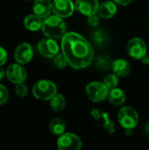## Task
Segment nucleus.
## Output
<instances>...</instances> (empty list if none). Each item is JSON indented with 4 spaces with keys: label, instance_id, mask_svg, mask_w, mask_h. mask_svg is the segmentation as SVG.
<instances>
[{
    "label": "nucleus",
    "instance_id": "1",
    "mask_svg": "<svg viewBox=\"0 0 149 150\" xmlns=\"http://www.w3.org/2000/svg\"><path fill=\"white\" fill-rule=\"evenodd\" d=\"M61 51L68 64L76 69L87 68L94 57L90 43L76 33H67L61 38Z\"/></svg>",
    "mask_w": 149,
    "mask_h": 150
},
{
    "label": "nucleus",
    "instance_id": "2",
    "mask_svg": "<svg viewBox=\"0 0 149 150\" xmlns=\"http://www.w3.org/2000/svg\"><path fill=\"white\" fill-rule=\"evenodd\" d=\"M66 24L62 18L55 14L44 18L41 26V30L45 36L54 40L62 38L66 33Z\"/></svg>",
    "mask_w": 149,
    "mask_h": 150
},
{
    "label": "nucleus",
    "instance_id": "3",
    "mask_svg": "<svg viewBox=\"0 0 149 150\" xmlns=\"http://www.w3.org/2000/svg\"><path fill=\"white\" fill-rule=\"evenodd\" d=\"M56 93V85L49 80H40L32 87V94L39 100H50Z\"/></svg>",
    "mask_w": 149,
    "mask_h": 150
},
{
    "label": "nucleus",
    "instance_id": "4",
    "mask_svg": "<svg viewBox=\"0 0 149 150\" xmlns=\"http://www.w3.org/2000/svg\"><path fill=\"white\" fill-rule=\"evenodd\" d=\"M109 91V88L104 83L100 82H91L85 88L88 98L95 103L102 102L108 98Z\"/></svg>",
    "mask_w": 149,
    "mask_h": 150
},
{
    "label": "nucleus",
    "instance_id": "5",
    "mask_svg": "<svg viewBox=\"0 0 149 150\" xmlns=\"http://www.w3.org/2000/svg\"><path fill=\"white\" fill-rule=\"evenodd\" d=\"M118 120L123 128L126 130H131L138 125L139 116L137 112L133 108L130 106H125L119 110Z\"/></svg>",
    "mask_w": 149,
    "mask_h": 150
},
{
    "label": "nucleus",
    "instance_id": "6",
    "mask_svg": "<svg viewBox=\"0 0 149 150\" xmlns=\"http://www.w3.org/2000/svg\"><path fill=\"white\" fill-rule=\"evenodd\" d=\"M57 147L60 150H80L82 149V141L77 135L66 133L58 138Z\"/></svg>",
    "mask_w": 149,
    "mask_h": 150
},
{
    "label": "nucleus",
    "instance_id": "7",
    "mask_svg": "<svg viewBox=\"0 0 149 150\" xmlns=\"http://www.w3.org/2000/svg\"><path fill=\"white\" fill-rule=\"evenodd\" d=\"M126 50L130 57L135 60H141L147 54V46L143 40L135 37L128 41Z\"/></svg>",
    "mask_w": 149,
    "mask_h": 150
},
{
    "label": "nucleus",
    "instance_id": "8",
    "mask_svg": "<svg viewBox=\"0 0 149 150\" xmlns=\"http://www.w3.org/2000/svg\"><path fill=\"white\" fill-rule=\"evenodd\" d=\"M75 9V4L71 0H54L52 3V11L62 18L70 17Z\"/></svg>",
    "mask_w": 149,
    "mask_h": 150
},
{
    "label": "nucleus",
    "instance_id": "9",
    "mask_svg": "<svg viewBox=\"0 0 149 150\" xmlns=\"http://www.w3.org/2000/svg\"><path fill=\"white\" fill-rule=\"evenodd\" d=\"M5 76L10 82L15 84L24 83L27 76L25 68L19 65V63H15L8 66L5 71Z\"/></svg>",
    "mask_w": 149,
    "mask_h": 150
},
{
    "label": "nucleus",
    "instance_id": "10",
    "mask_svg": "<svg viewBox=\"0 0 149 150\" xmlns=\"http://www.w3.org/2000/svg\"><path fill=\"white\" fill-rule=\"evenodd\" d=\"M38 51L44 57L54 58L59 54V47L54 39H43L38 43Z\"/></svg>",
    "mask_w": 149,
    "mask_h": 150
},
{
    "label": "nucleus",
    "instance_id": "11",
    "mask_svg": "<svg viewBox=\"0 0 149 150\" xmlns=\"http://www.w3.org/2000/svg\"><path fill=\"white\" fill-rule=\"evenodd\" d=\"M33 57V49L29 43H21L18 45L14 52V58L19 64L28 63Z\"/></svg>",
    "mask_w": 149,
    "mask_h": 150
},
{
    "label": "nucleus",
    "instance_id": "12",
    "mask_svg": "<svg viewBox=\"0 0 149 150\" xmlns=\"http://www.w3.org/2000/svg\"><path fill=\"white\" fill-rule=\"evenodd\" d=\"M75 8L79 12L88 17L97 13L99 3L97 0H76Z\"/></svg>",
    "mask_w": 149,
    "mask_h": 150
},
{
    "label": "nucleus",
    "instance_id": "13",
    "mask_svg": "<svg viewBox=\"0 0 149 150\" xmlns=\"http://www.w3.org/2000/svg\"><path fill=\"white\" fill-rule=\"evenodd\" d=\"M32 10L34 14L44 19L47 18L52 11V2L50 0H34Z\"/></svg>",
    "mask_w": 149,
    "mask_h": 150
},
{
    "label": "nucleus",
    "instance_id": "14",
    "mask_svg": "<svg viewBox=\"0 0 149 150\" xmlns=\"http://www.w3.org/2000/svg\"><path fill=\"white\" fill-rule=\"evenodd\" d=\"M117 12V5L114 1H105L98 8V16L102 18H112Z\"/></svg>",
    "mask_w": 149,
    "mask_h": 150
},
{
    "label": "nucleus",
    "instance_id": "15",
    "mask_svg": "<svg viewBox=\"0 0 149 150\" xmlns=\"http://www.w3.org/2000/svg\"><path fill=\"white\" fill-rule=\"evenodd\" d=\"M112 69L113 70V73L116 74L118 76H126L130 72V65L127 61L125 59H116L112 62Z\"/></svg>",
    "mask_w": 149,
    "mask_h": 150
},
{
    "label": "nucleus",
    "instance_id": "16",
    "mask_svg": "<svg viewBox=\"0 0 149 150\" xmlns=\"http://www.w3.org/2000/svg\"><path fill=\"white\" fill-rule=\"evenodd\" d=\"M42 18L37 16L36 14H30L27 15L24 18V25L25 27L32 32H36L40 29H41L42 26Z\"/></svg>",
    "mask_w": 149,
    "mask_h": 150
},
{
    "label": "nucleus",
    "instance_id": "17",
    "mask_svg": "<svg viewBox=\"0 0 149 150\" xmlns=\"http://www.w3.org/2000/svg\"><path fill=\"white\" fill-rule=\"evenodd\" d=\"M108 99L110 103L115 106L122 105L126 101V94L125 92L119 88H113L109 91L108 93Z\"/></svg>",
    "mask_w": 149,
    "mask_h": 150
},
{
    "label": "nucleus",
    "instance_id": "18",
    "mask_svg": "<svg viewBox=\"0 0 149 150\" xmlns=\"http://www.w3.org/2000/svg\"><path fill=\"white\" fill-rule=\"evenodd\" d=\"M91 36H92V40L94 43L97 47H105L110 41L109 34L107 33V32H105L103 29H97L94 31Z\"/></svg>",
    "mask_w": 149,
    "mask_h": 150
},
{
    "label": "nucleus",
    "instance_id": "19",
    "mask_svg": "<svg viewBox=\"0 0 149 150\" xmlns=\"http://www.w3.org/2000/svg\"><path fill=\"white\" fill-rule=\"evenodd\" d=\"M66 129V125L64 121L61 119H54L49 123V130L54 135H61L64 134Z\"/></svg>",
    "mask_w": 149,
    "mask_h": 150
},
{
    "label": "nucleus",
    "instance_id": "20",
    "mask_svg": "<svg viewBox=\"0 0 149 150\" xmlns=\"http://www.w3.org/2000/svg\"><path fill=\"white\" fill-rule=\"evenodd\" d=\"M66 105V100L65 98L61 94H55L51 99H50V106L54 112H61L65 108Z\"/></svg>",
    "mask_w": 149,
    "mask_h": 150
},
{
    "label": "nucleus",
    "instance_id": "21",
    "mask_svg": "<svg viewBox=\"0 0 149 150\" xmlns=\"http://www.w3.org/2000/svg\"><path fill=\"white\" fill-rule=\"evenodd\" d=\"M98 121L101 122L102 127L105 128V131L108 132V134H113L115 132V129H116L115 125L110 120L109 114L107 112H102V116H101V118H100V120Z\"/></svg>",
    "mask_w": 149,
    "mask_h": 150
},
{
    "label": "nucleus",
    "instance_id": "22",
    "mask_svg": "<svg viewBox=\"0 0 149 150\" xmlns=\"http://www.w3.org/2000/svg\"><path fill=\"white\" fill-rule=\"evenodd\" d=\"M112 61L111 58L108 55H101L97 58L96 66L100 70H108L110 68H112Z\"/></svg>",
    "mask_w": 149,
    "mask_h": 150
},
{
    "label": "nucleus",
    "instance_id": "23",
    "mask_svg": "<svg viewBox=\"0 0 149 150\" xmlns=\"http://www.w3.org/2000/svg\"><path fill=\"white\" fill-rule=\"evenodd\" d=\"M119 76L116 74L107 75L104 79V83L109 88V90L116 88L119 85Z\"/></svg>",
    "mask_w": 149,
    "mask_h": 150
},
{
    "label": "nucleus",
    "instance_id": "24",
    "mask_svg": "<svg viewBox=\"0 0 149 150\" xmlns=\"http://www.w3.org/2000/svg\"><path fill=\"white\" fill-rule=\"evenodd\" d=\"M54 64L58 68V69H64L66 68L68 64L67 59L65 58L63 54H57L54 57Z\"/></svg>",
    "mask_w": 149,
    "mask_h": 150
},
{
    "label": "nucleus",
    "instance_id": "25",
    "mask_svg": "<svg viewBox=\"0 0 149 150\" xmlns=\"http://www.w3.org/2000/svg\"><path fill=\"white\" fill-rule=\"evenodd\" d=\"M27 92H28V89H27V86L25 83H17V85L15 87V93L18 97L24 98V97H25L27 95Z\"/></svg>",
    "mask_w": 149,
    "mask_h": 150
},
{
    "label": "nucleus",
    "instance_id": "26",
    "mask_svg": "<svg viewBox=\"0 0 149 150\" xmlns=\"http://www.w3.org/2000/svg\"><path fill=\"white\" fill-rule=\"evenodd\" d=\"M9 99V91L7 88L0 84V105L5 104Z\"/></svg>",
    "mask_w": 149,
    "mask_h": 150
},
{
    "label": "nucleus",
    "instance_id": "27",
    "mask_svg": "<svg viewBox=\"0 0 149 150\" xmlns=\"http://www.w3.org/2000/svg\"><path fill=\"white\" fill-rule=\"evenodd\" d=\"M99 16H97V14H93V15H90V16H88V18H87V22L88 24L92 26V27H95V26H97L98 24H99Z\"/></svg>",
    "mask_w": 149,
    "mask_h": 150
},
{
    "label": "nucleus",
    "instance_id": "28",
    "mask_svg": "<svg viewBox=\"0 0 149 150\" xmlns=\"http://www.w3.org/2000/svg\"><path fill=\"white\" fill-rule=\"evenodd\" d=\"M6 61H7V53L2 47H0V67L4 65L6 62Z\"/></svg>",
    "mask_w": 149,
    "mask_h": 150
},
{
    "label": "nucleus",
    "instance_id": "29",
    "mask_svg": "<svg viewBox=\"0 0 149 150\" xmlns=\"http://www.w3.org/2000/svg\"><path fill=\"white\" fill-rule=\"evenodd\" d=\"M101 116H102V112H101L98 109H93V110L91 111V117H92L95 120L98 121V120H100Z\"/></svg>",
    "mask_w": 149,
    "mask_h": 150
},
{
    "label": "nucleus",
    "instance_id": "30",
    "mask_svg": "<svg viewBox=\"0 0 149 150\" xmlns=\"http://www.w3.org/2000/svg\"><path fill=\"white\" fill-rule=\"evenodd\" d=\"M117 4L119 5H121V6H126V5H128L132 0H113Z\"/></svg>",
    "mask_w": 149,
    "mask_h": 150
},
{
    "label": "nucleus",
    "instance_id": "31",
    "mask_svg": "<svg viewBox=\"0 0 149 150\" xmlns=\"http://www.w3.org/2000/svg\"><path fill=\"white\" fill-rule=\"evenodd\" d=\"M141 62L142 63H144V64H148L149 63V55H148L147 54L141 59Z\"/></svg>",
    "mask_w": 149,
    "mask_h": 150
},
{
    "label": "nucleus",
    "instance_id": "32",
    "mask_svg": "<svg viewBox=\"0 0 149 150\" xmlns=\"http://www.w3.org/2000/svg\"><path fill=\"white\" fill-rule=\"evenodd\" d=\"M144 131H145V134H146V135L149 137V123H148L146 126H145V127H144Z\"/></svg>",
    "mask_w": 149,
    "mask_h": 150
},
{
    "label": "nucleus",
    "instance_id": "33",
    "mask_svg": "<svg viewBox=\"0 0 149 150\" xmlns=\"http://www.w3.org/2000/svg\"><path fill=\"white\" fill-rule=\"evenodd\" d=\"M4 75H5L4 70L3 69H1V68H0V81L4 77Z\"/></svg>",
    "mask_w": 149,
    "mask_h": 150
}]
</instances>
